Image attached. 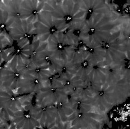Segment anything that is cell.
I'll use <instances>...</instances> for the list:
<instances>
[{"mask_svg": "<svg viewBox=\"0 0 130 129\" xmlns=\"http://www.w3.org/2000/svg\"><path fill=\"white\" fill-rule=\"evenodd\" d=\"M121 18L110 9L91 16L85 21L80 40L87 46L95 47L105 40L112 30L124 21Z\"/></svg>", "mask_w": 130, "mask_h": 129, "instance_id": "cell-1", "label": "cell"}, {"mask_svg": "<svg viewBox=\"0 0 130 129\" xmlns=\"http://www.w3.org/2000/svg\"><path fill=\"white\" fill-rule=\"evenodd\" d=\"M48 11L66 31L85 20V13L81 9L80 1H47Z\"/></svg>", "mask_w": 130, "mask_h": 129, "instance_id": "cell-2", "label": "cell"}, {"mask_svg": "<svg viewBox=\"0 0 130 129\" xmlns=\"http://www.w3.org/2000/svg\"><path fill=\"white\" fill-rule=\"evenodd\" d=\"M34 25L39 40L43 42L47 43L53 36L66 31L51 12L45 10L41 14Z\"/></svg>", "mask_w": 130, "mask_h": 129, "instance_id": "cell-3", "label": "cell"}, {"mask_svg": "<svg viewBox=\"0 0 130 129\" xmlns=\"http://www.w3.org/2000/svg\"><path fill=\"white\" fill-rule=\"evenodd\" d=\"M77 43L63 32L51 38L47 42V49L59 61L71 59Z\"/></svg>", "mask_w": 130, "mask_h": 129, "instance_id": "cell-4", "label": "cell"}, {"mask_svg": "<svg viewBox=\"0 0 130 129\" xmlns=\"http://www.w3.org/2000/svg\"><path fill=\"white\" fill-rule=\"evenodd\" d=\"M30 44L23 40H15L10 45L1 49V58L7 64L17 66L23 60L29 58Z\"/></svg>", "mask_w": 130, "mask_h": 129, "instance_id": "cell-5", "label": "cell"}, {"mask_svg": "<svg viewBox=\"0 0 130 129\" xmlns=\"http://www.w3.org/2000/svg\"><path fill=\"white\" fill-rule=\"evenodd\" d=\"M8 33L14 40H24L30 45L39 40L34 24L23 20L13 27Z\"/></svg>", "mask_w": 130, "mask_h": 129, "instance_id": "cell-6", "label": "cell"}, {"mask_svg": "<svg viewBox=\"0 0 130 129\" xmlns=\"http://www.w3.org/2000/svg\"><path fill=\"white\" fill-rule=\"evenodd\" d=\"M45 1H21L20 10L22 20L34 24L45 10Z\"/></svg>", "mask_w": 130, "mask_h": 129, "instance_id": "cell-7", "label": "cell"}, {"mask_svg": "<svg viewBox=\"0 0 130 129\" xmlns=\"http://www.w3.org/2000/svg\"><path fill=\"white\" fill-rule=\"evenodd\" d=\"M81 9L85 13V20L93 15L105 12L109 8L105 1H80Z\"/></svg>", "mask_w": 130, "mask_h": 129, "instance_id": "cell-8", "label": "cell"}, {"mask_svg": "<svg viewBox=\"0 0 130 129\" xmlns=\"http://www.w3.org/2000/svg\"><path fill=\"white\" fill-rule=\"evenodd\" d=\"M21 2V1H1L0 2L1 7L7 12L9 17L15 25L22 21L20 10Z\"/></svg>", "mask_w": 130, "mask_h": 129, "instance_id": "cell-9", "label": "cell"}]
</instances>
